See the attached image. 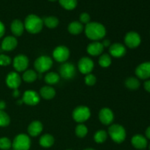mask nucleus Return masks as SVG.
I'll use <instances>...</instances> for the list:
<instances>
[{"instance_id": "24", "label": "nucleus", "mask_w": 150, "mask_h": 150, "mask_svg": "<svg viewBox=\"0 0 150 150\" xmlns=\"http://www.w3.org/2000/svg\"><path fill=\"white\" fill-rule=\"evenodd\" d=\"M39 144L42 147L49 148L52 146L54 144V138L51 134L45 133L42 135L39 140Z\"/></svg>"}, {"instance_id": "26", "label": "nucleus", "mask_w": 150, "mask_h": 150, "mask_svg": "<svg viewBox=\"0 0 150 150\" xmlns=\"http://www.w3.org/2000/svg\"><path fill=\"white\" fill-rule=\"evenodd\" d=\"M43 24L49 29H54L59 23V21L55 16H47L42 19Z\"/></svg>"}, {"instance_id": "1", "label": "nucleus", "mask_w": 150, "mask_h": 150, "mask_svg": "<svg viewBox=\"0 0 150 150\" xmlns=\"http://www.w3.org/2000/svg\"><path fill=\"white\" fill-rule=\"evenodd\" d=\"M84 32L89 39L95 41L102 40L106 35L105 27L98 22H89L85 26Z\"/></svg>"}, {"instance_id": "44", "label": "nucleus", "mask_w": 150, "mask_h": 150, "mask_svg": "<svg viewBox=\"0 0 150 150\" xmlns=\"http://www.w3.org/2000/svg\"><path fill=\"white\" fill-rule=\"evenodd\" d=\"M16 103L18 104V105H22V103H23V100H22V99H21V100H17L16 101Z\"/></svg>"}, {"instance_id": "30", "label": "nucleus", "mask_w": 150, "mask_h": 150, "mask_svg": "<svg viewBox=\"0 0 150 150\" xmlns=\"http://www.w3.org/2000/svg\"><path fill=\"white\" fill-rule=\"evenodd\" d=\"M108 138V133L106 131L103 130H100L97 131L94 136V140L96 143L102 144L107 140Z\"/></svg>"}, {"instance_id": "31", "label": "nucleus", "mask_w": 150, "mask_h": 150, "mask_svg": "<svg viewBox=\"0 0 150 150\" xmlns=\"http://www.w3.org/2000/svg\"><path fill=\"white\" fill-rule=\"evenodd\" d=\"M98 63L102 67H108L111 64V57L109 54H104L100 57Z\"/></svg>"}, {"instance_id": "17", "label": "nucleus", "mask_w": 150, "mask_h": 150, "mask_svg": "<svg viewBox=\"0 0 150 150\" xmlns=\"http://www.w3.org/2000/svg\"><path fill=\"white\" fill-rule=\"evenodd\" d=\"M18 45V40L14 36H7L1 42V48L3 51H11Z\"/></svg>"}, {"instance_id": "10", "label": "nucleus", "mask_w": 150, "mask_h": 150, "mask_svg": "<svg viewBox=\"0 0 150 150\" xmlns=\"http://www.w3.org/2000/svg\"><path fill=\"white\" fill-rule=\"evenodd\" d=\"M142 39L137 32H129L126 34L125 37V45L130 48H136L141 44Z\"/></svg>"}, {"instance_id": "22", "label": "nucleus", "mask_w": 150, "mask_h": 150, "mask_svg": "<svg viewBox=\"0 0 150 150\" xmlns=\"http://www.w3.org/2000/svg\"><path fill=\"white\" fill-rule=\"evenodd\" d=\"M40 95L43 99L49 100L53 99L56 95V91L53 87L50 86H44L40 90Z\"/></svg>"}, {"instance_id": "35", "label": "nucleus", "mask_w": 150, "mask_h": 150, "mask_svg": "<svg viewBox=\"0 0 150 150\" xmlns=\"http://www.w3.org/2000/svg\"><path fill=\"white\" fill-rule=\"evenodd\" d=\"M97 81V79L95 75L93 74H87L84 78V82L88 86H93L95 84Z\"/></svg>"}, {"instance_id": "47", "label": "nucleus", "mask_w": 150, "mask_h": 150, "mask_svg": "<svg viewBox=\"0 0 150 150\" xmlns=\"http://www.w3.org/2000/svg\"><path fill=\"white\" fill-rule=\"evenodd\" d=\"M67 150H72V149H67Z\"/></svg>"}, {"instance_id": "36", "label": "nucleus", "mask_w": 150, "mask_h": 150, "mask_svg": "<svg viewBox=\"0 0 150 150\" xmlns=\"http://www.w3.org/2000/svg\"><path fill=\"white\" fill-rule=\"evenodd\" d=\"M11 63V59L5 54H0V66H8Z\"/></svg>"}, {"instance_id": "14", "label": "nucleus", "mask_w": 150, "mask_h": 150, "mask_svg": "<svg viewBox=\"0 0 150 150\" xmlns=\"http://www.w3.org/2000/svg\"><path fill=\"white\" fill-rule=\"evenodd\" d=\"M98 117L100 122L105 125H111L114 120V113L108 108H103L100 111Z\"/></svg>"}, {"instance_id": "29", "label": "nucleus", "mask_w": 150, "mask_h": 150, "mask_svg": "<svg viewBox=\"0 0 150 150\" xmlns=\"http://www.w3.org/2000/svg\"><path fill=\"white\" fill-rule=\"evenodd\" d=\"M125 86L129 89L135 90V89H139L140 86V82L137 79L134 77H130L125 81Z\"/></svg>"}, {"instance_id": "5", "label": "nucleus", "mask_w": 150, "mask_h": 150, "mask_svg": "<svg viewBox=\"0 0 150 150\" xmlns=\"http://www.w3.org/2000/svg\"><path fill=\"white\" fill-rule=\"evenodd\" d=\"M53 65V61L48 56H40L36 59L35 62V68L39 73H43L48 71Z\"/></svg>"}, {"instance_id": "28", "label": "nucleus", "mask_w": 150, "mask_h": 150, "mask_svg": "<svg viewBox=\"0 0 150 150\" xmlns=\"http://www.w3.org/2000/svg\"><path fill=\"white\" fill-rule=\"evenodd\" d=\"M60 5L67 10H73L78 4L77 0H59Z\"/></svg>"}, {"instance_id": "42", "label": "nucleus", "mask_w": 150, "mask_h": 150, "mask_svg": "<svg viewBox=\"0 0 150 150\" xmlns=\"http://www.w3.org/2000/svg\"><path fill=\"white\" fill-rule=\"evenodd\" d=\"M6 103L4 100H0V111H4L6 108Z\"/></svg>"}, {"instance_id": "38", "label": "nucleus", "mask_w": 150, "mask_h": 150, "mask_svg": "<svg viewBox=\"0 0 150 150\" xmlns=\"http://www.w3.org/2000/svg\"><path fill=\"white\" fill-rule=\"evenodd\" d=\"M4 33H5V26H4V23L0 21V38L4 36Z\"/></svg>"}, {"instance_id": "3", "label": "nucleus", "mask_w": 150, "mask_h": 150, "mask_svg": "<svg viewBox=\"0 0 150 150\" xmlns=\"http://www.w3.org/2000/svg\"><path fill=\"white\" fill-rule=\"evenodd\" d=\"M108 134L113 142L117 144H121L126 139V130L124 127L118 124H114L108 128Z\"/></svg>"}, {"instance_id": "41", "label": "nucleus", "mask_w": 150, "mask_h": 150, "mask_svg": "<svg viewBox=\"0 0 150 150\" xmlns=\"http://www.w3.org/2000/svg\"><path fill=\"white\" fill-rule=\"evenodd\" d=\"M102 44L103 45L104 48H105V47H110V45H111V42H110L109 40H104L102 42Z\"/></svg>"}, {"instance_id": "6", "label": "nucleus", "mask_w": 150, "mask_h": 150, "mask_svg": "<svg viewBox=\"0 0 150 150\" xmlns=\"http://www.w3.org/2000/svg\"><path fill=\"white\" fill-rule=\"evenodd\" d=\"M72 116L76 122L81 124L82 122L89 120L91 116V111L88 107L85 105H79L73 110Z\"/></svg>"}, {"instance_id": "2", "label": "nucleus", "mask_w": 150, "mask_h": 150, "mask_svg": "<svg viewBox=\"0 0 150 150\" xmlns=\"http://www.w3.org/2000/svg\"><path fill=\"white\" fill-rule=\"evenodd\" d=\"M23 24L25 29L33 35L41 32L44 25L42 19L35 14H30L26 16Z\"/></svg>"}, {"instance_id": "33", "label": "nucleus", "mask_w": 150, "mask_h": 150, "mask_svg": "<svg viewBox=\"0 0 150 150\" xmlns=\"http://www.w3.org/2000/svg\"><path fill=\"white\" fill-rule=\"evenodd\" d=\"M10 118L4 111H0V127H7L10 125Z\"/></svg>"}, {"instance_id": "11", "label": "nucleus", "mask_w": 150, "mask_h": 150, "mask_svg": "<svg viewBox=\"0 0 150 150\" xmlns=\"http://www.w3.org/2000/svg\"><path fill=\"white\" fill-rule=\"evenodd\" d=\"M29 59L23 54L16 56L13 59V67L17 72L25 71L29 66Z\"/></svg>"}, {"instance_id": "46", "label": "nucleus", "mask_w": 150, "mask_h": 150, "mask_svg": "<svg viewBox=\"0 0 150 150\" xmlns=\"http://www.w3.org/2000/svg\"><path fill=\"white\" fill-rule=\"evenodd\" d=\"M48 1H57V0H48Z\"/></svg>"}, {"instance_id": "7", "label": "nucleus", "mask_w": 150, "mask_h": 150, "mask_svg": "<svg viewBox=\"0 0 150 150\" xmlns=\"http://www.w3.org/2000/svg\"><path fill=\"white\" fill-rule=\"evenodd\" d=\"M59 74L62 78L66 80L73 79L76 74V67L70 62L63 63L59 67Z\"/></svg>"}, {"instance_id": "32", "label": "nucleus", "mask_w": 150, "mask_h": 150, "mask_svg": "<svg viewBox=\"0 0 150 150\" xmlns=\"http://www.w3.org/2000/svg\"><path fill=\"white\" fill-rule=\"evenodd\" d=\"M75 132H76V135L79 138H84L85 136L87 135L88 133V128L85 125L83 124H79L76 126V130H75Z\"/></svg>"}, {"instance_id": "9", "label": "nucleus", "mask_w": 150, "mask_h": 150, "mask_svg": "<svg viewBox=\"0 0 150 150\" xmlns=\"http://www.w3.org/2000/svg\"><path fill=\"white\" fill-rule=\"evenodd\" d=\"M94 67H95L94 62L87 57H82L78 63L79 71L85 75L89 74L93 70Z\"/></svg>"}, {"instance_id": "25", "label": "nucleus", "mask_w": 150, "mask_h": 150, "mask_svg": "<svg viewBox=\"0 0 150 150\" xmlns=\"http://www.w3.org/2000/svg\"><path fill=\"white\" fill-rule=\"evenodd\" d=\"M22 79L26 83H32L35 82L38 79V74L33 70H26L23 73Z\"/></svg>"}, {"instance_id": "15", "label": "nucleus", "mask_w": 150, "mask_h": 150, "mask_svg": "<svg viewBox=\"0 0 150 150\" xmlns=\"http://www.w3.org/2000/svg\"><path fill=\"white\" fill-rule=\"evenodd\" d=\"M136 75L141 79L150 78V62H146L139 64L136 69Z\"/></svg>"}, {"instance_id": "37", "label": "nucleus", "mask_w": 150, "mask_h": 150, "mask_svg": "<svg viewBox=\"0 0 150 150\" xmlns=\"http://www.w3.org/2000/svg\"><path fill=\"white\" fill-rule=\"evenodd\" d=\"M90 20H91V18H90V16H89V13H81V14L80 15V16H79V21L81 22V23H82V24H87V23H89V22H90Z\"/></svg>"}, {"instance_id": "34", "label": "nucleus", "mask_w": 150, "mask_h": 150, "mask_svg": "<svg viewBox=\"0 0 150 150\" xmlns=\"http://www.w3.org/2000/svg\"><path fill=\"white\" fill-rule=\"evenodd\" d=\"M12 146V142L8 138H0V149L2 150H7Z\"/></svg>"}, {"instance_id": "43", "label": "nucleus", "mask_w": 150, "mask_h": 150, "mask_svg": "<svg viewBox=\"0 0 150 150\" xmlns=\"http://www.w3.org/2000/svg\"><path fill=\"white\" fill-rule=\"evenodd\" d=\"M146 133V138L150 139V126H149V127H147V129L146 130V133Z\"/></svg>"}, {"instance_id": "23", "label": "nucleus", "mask_w": 150, "mask_h": 150, "mask_svg": "<svg viewBox=\"0 0 150 150\" xmlns=\"http://www.w3.org/2000/svg\"><path fill=\"white\" fill-rule=\"evenodd\" d=\"M84 29L83 24L79 21H73L68 25L67 30L71 35H78L81 33Z\"/></svg>"}, {"instance_id": "8", "label": "nucleus", "mask_w": 150, "mask_h": 150, "mask_svg": "<svg viewBox=\"0 0 150 150\" xmlns=\"http://www.w3.org/2000/svg\"><path fill=\"white\" fill-rule=\"evenodd\" d=\"M70 50L64 45H59L53 51V57L58 62H64L70 57Z\"/></svg>"}, {"instance_id": "4", "label": "nucleus", "mask_w": 150, "mask_h": 150, "mask_svg": "<svg viewBox=\"0 0 150 150\" xmlns=\"http://www.w3.org/2000/svg\"><path fill=\"white\" fill-rule=\"evenodd\" d=\"M31 146V139L29 136L20 133L13 139L12 147L14 150H29Z\"/></svg>"}, {"instance_id": "16", "label": "nucleus", "mask_w": 150, "mask_h": 150, "mask_svg": "<svg viewBox=\"0 0 150 150\" xmlns=\"http://www.w3.org/2000/svg\"><path fill=\"white\" fill-rule=\"evenodd\" d=\"M109 53L111 56L115 58H121L125 55L126 48L122 44L117 42L110 45Z\"/></svg>"}, {"instance_id": "21", "label": "nucleus", "mask_w": 150, "mask_h": 150, "mask_svg": "<svg viewBox=\"0 0 150 150\" xmlns=\"http://www.w3.org/2000/svg\"><path fill=\"white\" fill-rule=\"evenodd\" d=\"M10 29H11L12 33L13 35L16 37L21 36L24 31V24L19 19H15L13 22L11 23V26H10Z\"/></svg>"}, {"instance_id": "18", "label": "nucleus", "mask_w": 150, "mask_h": 150, "mask_svg": "<svg viewBox=\"0 0 150 150\" xmlns=\"http://www.w3.org/2000/svg\"><path fill=\"white\" fill-rule=\"evenodd\" d=\"M103 49L104 47L103 45L102 42H98V41L91 42L88 45L87 48H86V51H87L88 54H90L91 56H93V57H96V56H99L102 54Z\"/></svg>"}, {"instance_id": "45", "label": "nucleus", "mask_w": 150, "mask_h": 150, "mask_svg": "<svg viewBox=\"0 0 150 150\" xmlns=\"http://www.w3.org/2000/svg\"><path fill=\"white\" fill-rule=\"evenodd\" d=\"M83 150H95V149H92V148H87V149H83Z\"/></svg>"}, {"instance_id": "27", "label": "nucleus", "mask_w": 150, "mask_h": 150, "mask_svg": "<svg viewBox=\"0 0 150 150\" xmlns=\"http://www.w3.org/2000/svg\"><path fill=\"white\" fill-rule=\"evenodd\" d=\"M59 80L60 76L55 72H50L45 76V81L48 84H56L59 81Z\"/></svg>"}, {"instance_id": "12", "label": "nucleus", "mask_w": 150, "mask_h": 150, "mask_svg": "<svg viewBox=\"0 0 150 150\" xmlns=\"http://www.w3.org/2000/svg\"><path fill=\"white\" fill-rule=\"evenodd\" d=\"M23 103L28 105H36L40 103V95L34 90L25 91L22 98Z\"/></svg>"}, {"instance_id": "40", "label": "nucleus", "mask_w": 150, "mask_h": 150, "mask_svg": "<svg viewBox=\"0 0 150 150\" xmlns=\"http://www.w3.org/2000/svg\"><path fill=\"white\" fill-rule=\"evenodd\" d=\"M20 91L18 90V89H13V96L15 98H19V96H20Z\"/></svg>"}, {"instance_id": "13", "label": "nucleus", "mask_w": 150, "mask_h": 150, "mask_svg": "<svg viewBox=\"0 0 150 150\" xmlns=\"http://www.w3.org/2000/svg\"><path fill=\"white\" fill-rule=\"evenodd\" d=\"M6 84L9 88L13 89H18L21 83V78L16 72H10L7 74L5 79Z\"/></svg>"}, {"instance_id": "48", "label": "nucleus", "mask_w": 150, "mask_h": 150, "mask_svg": "<svg viewBox=\"0 0 150 150\" xmlns=\"http://www.w3.org/2000/svg\"><path fill=\"white\" fill-rule=\"evenodd\" d=\"M149 150H150V146H149Z\"/></svg>"}, {"instance_id": "39", "label": "nucleus", "mask_w": 150, "mask_h": 150, "mask_svg": "<svg viewBox=\"0 0 150 150\" xmlns=\"http://www.w3.org/2000/svg\"><path fill=\"white\" fill-rule=\"evenodd\" d=\"M144 89H146V91L150 92V80L145 81L144 83Z\"/></svg>"}, {"instance_id": "19", "label": "nucleus", "mask_w": 150, "mask_h": 150, "mask_svg": "<svg viewBox=\"0 0 150 150\" xmlns=\"http://www.w3.org/2000/svg\"><path fill=\"white\" fill-rule=\"evenodd\" d=\"M42 130H43V125H42V122L38 120L32 122L28 126L27 131L29 136H32V137H36V136H39L41 133H42Z\"/></svg>"}, {"instance_id": "20", "label": "nucleus", "mask_w": 150, "mask_h": 150, "mask_svg": "<svg viewBox=\"0 0 150 150\" xmlns=\"http://www.w3.org/2000/svg\"><path fill=\"white\" fill-rule=\"evenodd\" d=\"M131 144L136 149L142 150L147 146V140L144 136L140 134H136L133 136L131 139Z\"/></svg>"}]
</instances>
